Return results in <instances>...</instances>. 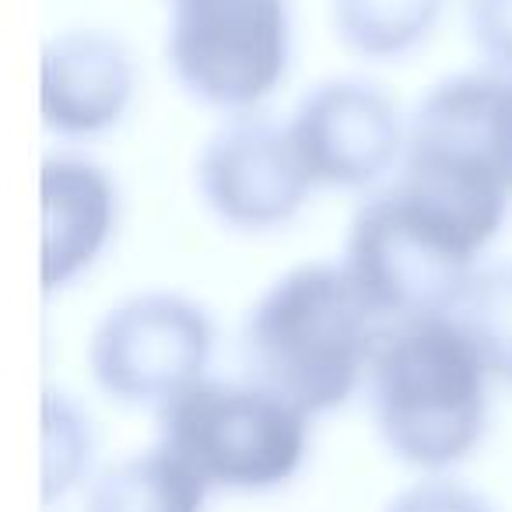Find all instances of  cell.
<instances>
[{
	"label": "cell",
	"mask_w": 512,
	"mask_h": 512,
	"mask_svg": "<svg viewBox=\"0 0 512 512\" xmlns=\"http://www.w3.org/2000/svg\"><path fill=\"white\" fill-rule=\"evenodd\" d=\"M211 484L169 446L120 460L95 481L88 512H204Z\"/></svg>",
	"instance_id": "11"
},
{
	"label": "cell",
	"mask_w": 512,
	"mask_h": 512,
	"mask_svg": "<svg viewBox=\"0 0 512 512\" xmlns=\"http://www.w3.org/2000/svg\"><path fill=\"white\" fill-rule=\"evenodd\" d=\"M134 85V60L120 39L102 32L57 36L43 50V123L60 137L102 134L123 120Z\"/></svg>",
	"instance_id": "9"
},
{
	"label": "cell",
	"mask_w": 512,
	"mask_h": 512,
	"mask_svg": "<svg viewBox=\"0 0 512 512\" xmlns=\"http://www.w3.org/2000/svg\"><path fill=\"white\" fill-rule=\"evenodd\" d=\"M197 190L204 204L232 228H278L302 211L313 179L288 127L271 116L235 113L197 158Z\"/></svg>",
	"instance_id": "7"
},
{
	"label": "cell",
	"mask_w": 512,
	"mask_h": 512,
	"mask_svg": "<svg viewBox=\"0 0 512 512\" xmlns=\"http://www.w3.org/2000/svg\"><path fill=\"white\" fill-rule=\"evenodd\" d=\"M509 200L481 176L404 158L400 176L358 207L344 267L393 323L456 313Z\"/></svg>",
	"instance_id": "1"
},
{
	"label": "cell",
	"mask_w": 512,
	"mask_h": 512,
	"mask_svg": "<svg viewBox=\"0 0 512 512\" xmlns=\"http://www.w3.org/2000/svg\"><path fill=\"white\" fill-rule=\"evenodd\" d=\"M116 228V186L85 158L43 162V288H64L99 260Z\"/></svg>",
	"instance_id": "10"
},
{
	"label": "cell",
	"mask_w": 512,
	"mask_h": 512,
	"mask_svg": "<svg viewBox=\"0 0 512 512\" xmlns=\"http://www.w3.org/2000/svg\"><path fill=\"white\" fill-rule=\"evenodd\" d=\"M92 463V428L88 418L64 397L46 393L43 404V498L67 495Z\"/></svg>",
	"instance_id": "14"
},
{
	"label": "cell",
	"mask_w": 512,
	"mask_h": 512,
	"mask_svg": "<svg viewBox=\"0 0 512 512\" xmlns=\"http://www.w3.org/2000/svg\"><path fill=\"white\" fill-rule=\"evenodd\" d=\"M214 351V323L197 302L179 295H134L109 309L88 344L92 376L113 400L165 407L204 383Z\"/></svg>",
	"instance_id": "6"
},
{
	"label": "cell",
	"mask_w": 512,
	"mask_h": 512,
	"mask_svg": "<svg viewBox=\"0 0 512 512\" xmlns=\"http://www.w3.org/2000/svg\"><path fill=\"white\" fill-rule=\"evenodd\" d=\"M288 134L313 186L362 190L397 169L407 151V123L369 81L337 78L299 102Z\"/></svg>",
	"instance_id": "8"
},
{
	"label": "cell",
	"mask_w": 512,
	"mask_h": 512,
	"mask_svg": "<svg viewBox=\"0 0 512 512\" xmlns=\"http://www.w3.org/2000/svg\"><path fill=\"white\" fill-rule=\"evenodd\" d=\"M386 316L344 264H302L274 281L242 330L249 383L306 418L341 407L362 379Z\"/></svg>",
	"instance_id": "2"
},
{
	"label": "cell",
	"mask_w": 512,
	"mask_h": 512,
	"mask_svg": "<svg viewBox=\"0 0 512 512\" xmlns=\"http://www.w3.org/2000/svg\"><path fill=\"white\" fill-rule=\"evenodd\" d=\"M169 67L197 102L249 113L285 81L288 0H169Z\"/></svg>",
	"instance_id": "5"
},
{
	"label": "cell",
	"mask_w": 512,
	"mask_h": 512,
	"mask_svg": "<svg viewBox=\"0 0 512 512\" xmlns=\"http://www.w3.org/2000/svg\"><path fill=\"white\" fill-rule=\"evenodd\" d=\"M386 512H491L481 495L453 481H421L400 491Z\"/></svg>",
	"instance_id": "16"
},
{
	"label": "cell",
	"mask_w": 512,
	"mask_h": 512,
	"mask_svg": "<svg viewBox=\"0 0 512 512\" xmlns=\"http://www.w3.org/2000/svg\"><path fill=\"white\" fill-rule=\"evenodd\" d=\"M162 446L211 488L267 491L292 481L309 453V418L256 383L190 386L158 407Z\"/></svg>",
	"instance_id": "4"
},
{
	"label": "cell",
	"mask_w": 512,
	"mask_h": 512,
	"mask_svg": "<svg viewBox=\"0 0 512 512\" xmlns=\"http://www.w3.org/2000/svg\"><path fill=\"white\" fill-rule=\"evenodd\" d=\"M456 320L474 337L491 376L512 383V264L477 274L456 309Z\"/></svg>",
	"instance_id": "13"
},
{
	"label": "cell",
	"mask_w": 512,
	"mask_h": 512,
	"mask_svg": "<svg viewBox=\"0 0 512 512\" xmlns=\"http://www.w3.org/2000/svg\"><path fill=\"white\" fill-rule=\"evenodd\" d=\"M446 0H330L334 29L358 57L393 60L428 39Z\"/></svg>",
	"instance_id": "12"
},
{
	"label": "cell",
	"mask_w": 512,
	"mask_h": 512,
	"mask_svg": "<svg viewBox=\"0 0 512 512\" xmlns=\"http://www.w3.org/2000/svg\"><path fill=\"white\" fill-rule=\"evenodd\" d=\"M488 376L456 313L390 323L369 365L372 418L386 449L432 474L467 460L488 421Z\"/></svg>",
	"instance_id": "3"
},
{
	"label": "cell",
	"mask_w": 512,
	"mask_h": 512,
	"mask_svg": "<svg viewBox=\"0 0 512 512\" xmlns=\"http://www.w3.org/2000/svg\"><path fill=\"white\" fill-rule=\"evenodd\" d=\"M467 25L477 50L512 74V0H467Z\"/></svg>",
	"instance_id": "15"
}]
</instances>
